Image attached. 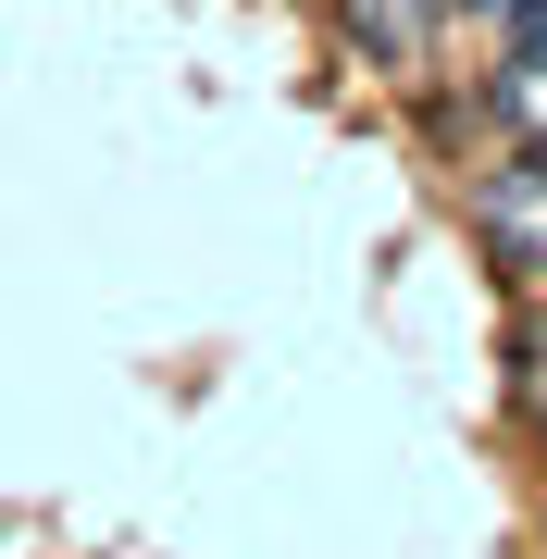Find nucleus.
<instances>
[{
  "instance_id": "1",
  "label": "nucleus",
  "mask_w": 547,
  "mask_h": 559,
  "mask_svg": "<svg viewBox=\"0 0 547 559\" xmlns=\"http://www.w3.org/2000/svg\"><path fill=\"white\" fill-rule=\"evenodd\" d=\"M461 237L510 299H547V150H486L461 162Z\"/></svg>"
},
{
  "instance_id": "2",
  "label": "nucleus",
  "mask_w": 547,
  "mask_h": 559,
  "mask_svg": "<svg viewBox=\"0 0 547 559\" xmlns=\"http://www.w3.org/2000/svg\"><path fill=\"white\" fill-rule=\"evenodd\" d=\"M336 50L385 87H424L436 75V38H448V0H324Z\"/></svg>"
},
{
  "instance_id": "3",
  "label": "nucleus",
  "mask_w": 547,
  "mask_h": 559,
  "mask_svg": "<svg viewBox=\"0 0 547 559\" xmlns=\"http://www.w3.org/2000/svg\"><path fill=\"white\" fill-rule=\"evenodd\" d=\"M473 112L498 124V150H547V0L498 25L486 75H473Z\"/></svg>"
},
{
  "instance_id": "4",
  "label": "nucleus",
  "mask_w": 547,
  "mask_h": 559,
  "mask_svg": "<svg viewBox=\"0 0 547 559\" xmlns=\"http://www.w3.org/2000/svg\"><path fill=\"white\" fill-rule=\"evenodd\" d=\"M510 411H523V436L547 423V311L510 323Z\"/></svg>"
},
{
  "instance_id": "5",
  "label": "nucleus",
  "mask_w": 547,
  "mask_h": 559,
  "mask_svg": "<svg viewBox=\"0 0 547 559\" xmlns=\"http://www.w3.org/2000/svg\"><path fill=\"white\" fill-rule=\"evenodd\" d=\"M461 13H486V25H510V13H535V0H461Z\"/></svg>"
},
{
  "instance_id": "6",
  "label": "nucleus",
  "mask_w": 547,
  "mask_h": 559,
  "mask_svg": "<svg viewBox=\"0 0 547 559\" xmlns=\"http://www.w3.org/2000/svg\"><path fill=\"white\" fill-rule=\"evenodd\" d=\"M535 559H547V510H535Z\"/></svg>"
},
{
  "instance_id": "7",
  "label": "nucleus",
  "mask_w": 547,
  "mask_h": 559,
  "mask_svg": "<svg viewBox=\"0 0 547 559\" xmlns=\"http://www.w3.org/2000/svg\"><path fill=\"white\" fill-rule=\"evenodd\" d=\"M535 448H547V423H535Z\"/></svg>"
}]
</instances>
